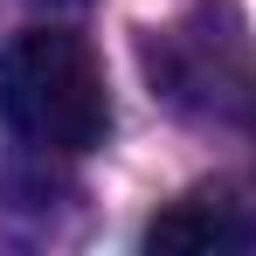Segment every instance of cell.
Here are the masks:
<instances>
[{
  "mask_svg": "<svg viewBox=\"0 0 256 256\" xmlns=\"http://www.w3.org/2000/svg\"><path fill=\"white\" fill-rule=\"evenodd\" d=\"M0 125L35 152H90L111 132L104 70L70 28H21L0 48Z\"/></svg>",
  "mask_w": 256,
  "mask_h": 256,
  "instance_id": "1",
  "label": "cell"
},
{
  "mask_svg": "<svg viewBox=\"0 0 256 256\" xmlns=\"http://www.w3.org/2000/svg\"><path fill=\"white\" fill-rule=\"evenodd\" d=\"M256 228L242 222V208L228 194H180L146 222V250H166V256H208V250H242Z\"/></svg>",
  "mask_w": 256,
  "mask_h": 256,
  "instance_id": "2",
  "label": "cell"
}]
</instances>
